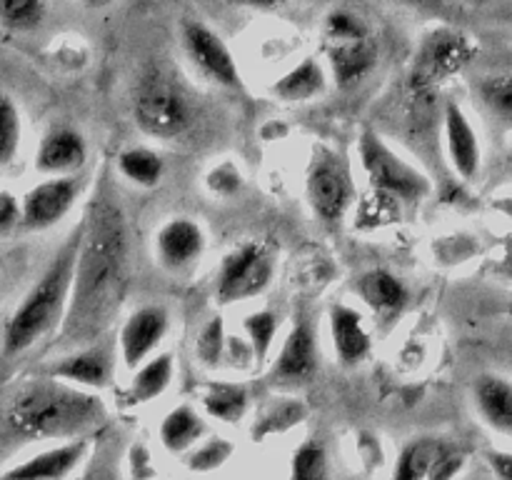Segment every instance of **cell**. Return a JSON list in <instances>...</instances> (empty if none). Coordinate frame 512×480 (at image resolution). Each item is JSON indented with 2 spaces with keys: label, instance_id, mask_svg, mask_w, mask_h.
Returning a JSON list of instances; mask_svg holds the SVG:
<instances>
[{
  "label": "cell",
  "instance_id": "obj_1",
  "mask_svg": "<svg viewBox=\"0 0 512 480\" xmlns=\"http://www.w3.org/2000/svg\"><path fill=\"white\" fill-rule=\"evenodd\" d=\"M130 283V230L110 183H100L85 210L73 290L60 335L88 345L113 325Z\"/></svg>",
  "mask_w": 512,
  "mask_h": 480
},
{
  "label": "cell",
  "instance_id": "obj_2",
  "mask_svg": "<svg viewBox=\"0 0 512 480\" xmlns=\"http://www.w3.org/2000/svg\"><path fill=\"white\" fill-rule=\"evenodd\" d=\"M103 415L95 395L53 375L23 383L5 405V423L23 440L80 438L100 425Z\"/></svg>",
  "mask_w": 512,
  "mask_h": 480
},
{
  "label": "cell",
  "instance_id": "obj_3",
  "mask_svg": "<svg viewBox=\"0 0 512 480\" xmlns=\"http://www.w3.org/2000/svg\"><path fill=\"white\" fill-rule=\"evenodd\" d=\"M80 238H83V223L73 230V235L65 240V245L58 250L48 270L40 275V280L30 288L23 303L15 308L3 335V353L8 358L23 353L30 345L38 343L40 338L53 333L58 325H63L65 313H68L70 290H73Z\"/></svg>",
  "mask_w": 512,
  "mask_h": 480
},
{
  "label": "cell",
  "instance_id": "obj_4",
  "mask_svg": "<svg viewBox=\"0 0 512 480\" xmlns=\"http://www.w3.org/2000/svg\"><path fill=\"white\" fill-rule=\"evenodd\" d=\"M133 118L150 138L178 140L193 128L195 105L173 78L153 70L135 85Z\"/></svg>",
  "mask_w": 512,
  "mask_h": 480
},
{
  "label": "cell",
  "instance_id": "obj_5",
  "mask_svg": "<svg viewBox=\"0 0 512 480\" xmlns=\"http://www.w3.org/2000/svg\"><path fill=\"white\" fill-rule=\"evenodd\" d=\"M323 48L340 85H350L363 78L375 65L378 55V45L363 20L345 10H335L325 18Z\"/></svg>",
  "mask_w": 512,
  "mask_h": 480
},
{
  "label": "cell",
  "instance_id": "obj_6",
  "mask_svg": "<svg viewBox=\"0 0 512 480\" xmlns=\"http://www.w3.org/2000/svg\"><path fill=\"white\" fill-rule=\"evenodd\" d=\"M360 160H363V168L375 190L390 195V198L415 203L430 193L428 175L400 158L373 130H365L360 135Z\"/></svg>",
  "mask_w": 512,
  "mask_h": 480
},
{
  "label": "cell",
  "instance_id": "obj_7",
  "mask_svg": "<svg viewBox=\"0 0 512 480\" xmlns=\"http://www.w3.org/2000/svg\"><path fill=\"white\" fill-rule=\"evenodd\" d=\"M275 275V255L265 243L250 240L228 253L218 270L220 303H238L265 293Z\"/></svg>",
  "mask_w": 512,
  "mask_h": 480
},
{
  "label": "cell",
  "instance_id": "obj_8",
  "mask_svg": "<svg viewBox=\"0 0 512 480\" xmlns=\"http://www.w3.org/2000/svg\"><path fill=\"white\" fill-rule=\"evenodd\" d=\"M353 198L355 185L348 165L343 163L340 155L320 150L308 173V200L315 213L325 223H338V220H343Z\"/></svg>",
  "mask_w": 512,
  "mask_h": 480
},
{
  "label": "cell",
  "instance_id": "obj_9",
  "mask_svg": "<svg viewBox=\"0 0 512 480\" xmlns=\"http://www.w3.org/2000/svg\"><path fill=\"white\" fill-rule=\"evenodd\" d=\"M183 45L190 63L215 85L223 88H240V70L235 65L233 53L215 30L200 20H185Z\"/></svg>",
  "mask_w": 512,
  "mask_h": 480
},
{
  "label": "cell",
  "instance_id": "obj_10",
  "mask_svg": "<svg viewBox=\"0 0 512 480\" xmlns=\"http://www.w3.org/2000/svg\"><path fill=\"white\" fill-rule=\"evenodd\" d=\"M80 193V183L70 175H55L30 188L23 198V228L48 230L73 208Z\"/></svg>",
  "mask_w": 512,
  "mask_h": 480
},
{
  "label": "cell",
  "instance_id": "obj_11",
  "mask_svg": "<svg viewBox=\"0 0 512 480\" xmlns=\"http://www.w3.org/2000/svg\"><path fill=\"white\" fill-rule=\"evenodd\" d=\"M170 315L163 305H145V308L135 310L120 328V358L130 370L138 368L140 363L155 353L160 343H163L165 333H168Z\"/></svg>",
  "mask_w": 512,
  "mask_h": 480
},
{
  "label": "cell",
  "instance_id": "obj_12",
  "mask_svg": "<svg viewBox=\"0 0 512 480\" xmlns=\"http://www.w3.org/2000/svg\"><path fill=\"white\" fill-rule=\"evenodd\" d=\"M465 463L463 453H455L450 445L438 438H420L405 445L398 458L395 475L400 480L415 478H453L460 473Z\"/></svg>",
  "mask_w": 512,
  "mask_h": 480
},
{
  "label": "cell",
  "instance_id": "obj_13",
  "mask_svg": "<svg viewBox=\"0 0 512 480\" xmlns=\"http://www.w3.org/2000/svg\"><path fill=\"white\" fill-rule=\"evenodd\" d=\"M318 370V348H315L313 325L305 318L293 323V330L285 338L280 348L278 360L270 370V383L273 385H298L308 383Z\"/></svg>",
  "mask_w": 512,
  "mask_h": 480
},
{
  "label": "cell",
  "instance_id": "obj_14",
  "mask_svg": "<svg viewBox=\"0 0 512 480\" xmlns=\"http://www.w3.org/2000/svg\"><path fill=\"white\" fill-rule=\"evenodd\" d=\"M445 150H448L455 173L463 180H475V175L480 173L483 150H480V140L473 123L458 103H448V108H445Z\"/></svg>",
  "mask_w": 512,
  "mask_h": 480
},
{
  "label": "cell",
  "instance_id": "obj_15",
  "mask_svg": "<svg viewBox=\"0 0 512 480\" xmlns=\"http://www.w3.org/2000/svg\"><path fill=\"white\" fill-rule=\"evenodd\" d=\"M205 250V233L195 220L173 218L155 235L158 260L170 270H183L193 265Z\"/></svg>",
  "mask_w": 512,
  "mask_h": 480
},
{
  "label": "cell",
  "instance_id": "obj_16",
  "mask_svg": "<svg viewBox=\"0 0 512 480\" xmlns=\"http://www.w3.org/2000/svg\"><path fill=\"white\" fill-rule=\"evenodd\" d=\"M113 353L105 345H85L73 355H65L48 368V375L83 388H105L113 380Z\"/></svg>",
  "mask_w": 512,
  "mask_h": 480
},
{
  "label": "cell",
  "instance_id": "obj_17",
  "mask_svg": "<svg viewBox=\"0 0 512 480\" xmlns=\"http://www.w3.org/2000/svg\"><path fill=\"white\" fill-rule=\"evenodd\" d=\"M88 145L73 128H53L40 140L35 153V168L45 175H70L83 168Z\"/></svg>",
  "mask_w": 512,
  "mask_h": 480
},
{
  "label": "cell",
  "instance_id": "obj_18",
  "mask_svg": "<svg viewBox=\"0 0 512 480\" xmlns=\"http://www.w3.org/2000/svg\"><path fill=\"white\" fill-rule=\"evenodd\" d=\"M85 453H88V438L80 435V438H70L68 443L55 445V448L23 460L15 468L5 470V475L8 478H65L78 468Z\"/></svg>",
  "mask_w": 512,
  "mask_h": 480
},
{
  "label": "cell",
  "instance_id": "obj_19",
  "mask_svg": "<svg viewBox=\"0 0 512 480\" xmlns=\"http://www.w3.org/2000/svg\"><path fill=\"white\" fill-rule=\"evenodd\" d=\"M330 335H333L335 355L343 365H358L370 355V333L363 315L350 305L330 308Z\"/></svg>",
  "mask_w": 512,
  "mask_h": 480
},
{
  "label": "cell",
  "instance_id": "obj_20",
  "mask_svg": "<svg viewBox=\"0 0 512 480\" xmlns=\"http://www.w3.org/2000/svg\"><path fill=\"white\" fill-rule=\"evenodd\" d=\"M473 395L480 418L500 435L512 438V380L505 375L485 373L475 380Z\"/></svg>",
  "mask_w": 512,
  "mask_h": 480
},
{
  "label": "cell",
  "instance_id": "obj_21",
  "mask_svg": "<svg viewBox=\"0 0 512 480\" xmlns=\"http://www.w3.org/2000/svg\"><path fill=\"white\" fill-rule=\"evenodd\" d=\"M358 293L380 318H395L408 303V290L403 280L388 270H370L358 280Z\"/></svg>",
  "mask_w": 512,
  "mask_h": 480
},
{
  "label": "cell",
  "instance_id": "obj_22",
  "mask_svg": "<svg viewBox=\"0 0 512 480\" xmlns=\"http://www.w3.org/2000/svg\"><path fill=\"white\" fill-rule=\"evenodd\" d=\"M173 358L168 353L150 355L145 363L135 368L133 380H130L128 390H125V400L130 405H145L150 400L160 398L168 390L170 380H173Z\"/></svg>",
  "mask_w": 512,
  "mask_h": 480
},
{
  "label": "cell",
  "instance_id": "obj_23",
  "mask_svg": "<svg viewBox=\"0 0 512 480\" xmlns=\"http://www.w3.org/2000/svg\"><path fill=\"white\" fill-rule=\"evenodd\" d=\"M205 433V423L190 405H178L160 423V440L170 453H185L193 448Z\"/></svg>",
  "mask_w": 512,
  "mask_h": 480
},
{
  "label": "cell",
  "instance_id": "obj_24",
  "mask_svg": "<svg viewBox=\"0 0 512 480\" xmlns=\"http://www.w3.org/2000/svg\"><path fill=\"white\" fill-rule=\"evenodd\" d=\"M325 88V75L320 70V65L315 60H303L298 68L290 70L285 78H280L275 83V95L288 103H305V100L315 98L318 93H323Z\"/></svg>",
  "mask_w": 512,
  "mask_h": 480
},
{
  "label": "cell",
  "instance_id": "obj_25",
  "mask_svg": "<svg viewBox=\"0 0 512 480\" xmlns=\"http://www.w3.org/2000/svg\"><path fill=\"white\" fill-rule=\"evenodd\" d=\"M208 415L223 423H238L248 410V390L238 383H210L203 393Z\"/></svg>",
  "mask_w": 512,
  "mask_h": 480
},
{
  "label": "cell",
  "instance_id": "obj_26",
  "mask_svg": "<svg viewBox=\"0 0 512 480\" xmlns=\"http://www.w3.org/2000/svg\"><path fill=\"white\" fill-rule=\"evenodd\" d=\"M118 170L123 173V178H128L130 183L140 185V188H153L163 178V158L158 153L148 148H128L120 153L118 158Z\"/></svg>",
  "mask_w": 512,
  "mask_h": 480
},
{
  "label": "cell",
  "instance_id": "obj_27",
  "mask_svg": "<svg viewBox=\"0 0 512 480\" xmlns=\"http://www.w3.org/2000/svg\"><path fill=\"white\" fill-rule=\"evenodd\" d=\"M478 98L490 118L503 125H512V75L503 73L480 78Z\"/></svg>",
  "mask_w": 512,
  "mask_h": 480
},
{
  "label": "cell",
  "instance_id": "obj_28",
  "mask_svg": "<svg viewBox=\"0 0 512 480\" xmlns=\"http://www.w3.org/2000/svg\"><path fill=\"white\" fill-rule=\"evenodd\" d=\"M305 415H308V408H305L300 400H293V398L278 400V403L270 405V408L263 413V418L255 423L253 438L263 440L275 433H285V430H290L293 425L303 423Z\"/></svg>",
  "mask_w": 512,
  "mask_h": 480
},
{
  "label": "cell",
  "instance_id": "obj_29",
  "mask_svg": "<svg viewBox=\"0 0 512 480\" xmlns=\"http://www.w3.org/2000/svg\"><path fill=\"white\" fill-rule=\"evenodd\" d=\"M20 148V113L13 100L0 93V168L10 165Z\"/></svg>",
  "mask_w": 512,
  "mask_h": 480
},
{
  "label": "cell",
  "instance_id": "obj_30",
  "mask_svg": "<svg viewBox=\"0 0 512 480\" xmlns=\"http://www.w3.org/2000/svg\"><path fill=\"white\" fill-rule=\"evenodd\" d=\"M45 0H0V23L13 30H33L43 23Z\"/></svg>",
  "mask_w": 512,
  "mask_h": 480
},
{
  "label": "cell",
  "instance_id": "obj_31",
  "mask_svg": "<svg viewBox=\"0 0 512 480\" xmlns=\"http://www.w3.org/2000/svg\"><path fill=\"white\" fill-rule=\"evenodd\" d=\"M245 333H248L250 345L258 360L268 358L270 348H273L275 333H278V315L273 310H260L245 318Z\"/></svg>",
  "mask_w": 512,
  "mask_h": 480
},
{
  "label": "cell",
  "instance_id": "obj_32",
  "mask_svg": "<svg viewBox=\"0 0 512 480\" xmlns=\"http://www.w3.org/2000/svg\"><path fill=\"white\" fill-rule=\"evenodd\" d=\"M293 478H303V480H318L328 475V458H325L323 445L308 443L300 445L293 455V468H290Z\"/></svg>",
  "mask_w": 512,
  "mask_h": 480
},
{
  "label": "cell",
  "instance_id": "obj_33",
  "mask_svg": "<svg viewBox=\"0 0 512 480\" xmlns=\"http://www.w3.org/2000/svg\"><path fill=\"white\" fill-rule=\"evenodd\" d=\"M235 445L228 443L225 438H213L208 443L200 445L193 455L188 458V468L198 470V473H210V470L220 468L225 460L233 455Z\"/></svg>",
  "mask_w": 512,
  "mask_h": 480
},
{
  "label": "cell",
  "instance_id": "obj_34",
  "mask_svg": "<svg viewBox=\"0 0 512 480\" xmlns=\"http://www.w3.org/2000/svg\"><path fill=\"white\" fill-rule=\"evenodd\" d=\"M198 355L205 365H218L223 355V320L215 318L198 340Z\"/></svg>",
  "mask_w": 512,
  "mask_h": 480
},
{
  "label": "cell",
  "instance_id": "obj_35",
  "mask_svg": "<svg viewBox=\"0 0 512 480\" xmlns=\"http://www.w3.org/2000/svg\"><path fill=\"white\" fill-rule=\"evenodd\" d=\"M23 225V203L10 190H0V238Z\"/></svg>",
  "mask_w": 512,
  "mask_h": 480
},
{
  "label": "cell",
  "instance_id": "obj_36",
  "mask_svg": "<svg viewBox=\"0 0 512 480\" xmlns=\"http://www.w3.org/2000/svg\"><path fill=\"white\" fill-rule=\"evenodd\" d=\"M488 465L493 468V473L498 475V478L512 480V453L493 450V453H488Z\"/></svg>",
  "mask_w": 512,
  "mask_h": 480
},
{
  "label": "cell",
  "instance_id": "obj_37",
  "mask_svg": "<svg viewBox=\"0 0 512 480\" xmlns=\"http://www.w3.org/2000/svg\"><path fill=\"white\" fill-rule=\"evenodd\" d=\"M148 460H150L148 450H145L143 445H135L133 453H130V465H133V470H130V473L138 475V478H143V475H155L153 465H145Z\"/></svg>",
  "mask_w": 512,
  "mask_h": 480
},
{
  "label": "cell",
  "instance_id": "obj_38",
  "mask_svg": "<svg viewBox=\"0 0 512 480\" xmlns=\"http://www.w3.org/2000/svg\"><path fill=\"white\" fill-rule=\"evenodd\" d=\"M235 5H245V8H258V10H273L285 5L288 0H233Z\"/></svg>",
  "mask_w": 512,
  "mask_h": 480
},
{
  "label": "cell",
  "instance_id": "obj_39",
  "mask_svg": "<svg viewBox=\"0 0 512 480\" xmlns=\"http://www.w3.org/2000/svg\"><path fill=\"white\" fill-rule=\"evenodd\" d=\"M498 273L505 275L508 280H512V235L508 240H505V255H503V260H500V265H498Z\"/></svg>",
  "mask_w": 512,
  "mask_h": 480
},
{
  "label": "cell",
  "instance_id": "obj_40",
  "mask_svg": "<svg viewBox=\"0 0 512 480\" xmlns=\"http://www.w3.org/2000/svg\"><path fill=\"white\" fill-rule=\"evenodd\" d=\"M408 3L418 5L423 10H443L445 8V0H408Z\"/></svg>",
  "mask_w": 512,
  "mask_h": 480
},
{
  "label": "cell",
  "instance_id": "obj_41",
  "mask_svg": "<svg viewBox=\"0 0 512 480\" xmlns=\"http://www.w3.org/2000/svg\"><path fill=\"white\" fill-rule=\"evenodd\" d=\"M80 3H85V5H90V8H103V5H108V3H113V0H80Z\"/></svg>",
  "mask_w": 512,
  "mask_h": 480
},
{
  "label": "cell",
  "instance_id": "obj_42",
  "mask_svg": "<svg viewBox=\"0 0 512 480\" xmlns=\"http://www.w3.org/2000/svg\"><path fill=\"white\" fill-rule=\"evenodd\" d=\"M465 3H473V5H480V3H488V0H465Z\"/></svg>",
  "mask_w": 512,
  "mask_h": 480
},
{
  "label": "cell",
  "instance_id": "obj_43",
  "mask_svg": "<svg viewBox=\"0 0 512 480\" xmlns=\"http://www.w3.org/2000/svg\"><path fill=\"white\" fill-rule=\"evenodd\" d=\"M510 313H512V305H510Z\"/></svg>",
  "mask_w": 512,
  "mask_h": 480
}]
</instances>
